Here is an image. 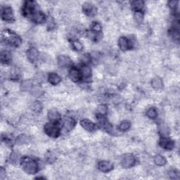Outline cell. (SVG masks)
<instances>
[{
  "label": "cell",
  "instance_id": "6da1fadb",
  "mask_svg": "<svg viewBox=\"0 0 180 180\" xmlns=\"http://www.w3.org/2000/svg\"><path fill=\"white\" fill-rule=\"evenodd\" d=\"M22 167L27 174H35L38 170V165L35 160L29 158H25L22 160Z\"/></svg>",
  "mask_w": 180,
  "mask_h": 180
},
{
  "label": "cell",
  "instance_id": "7a4b0ae2",
  "mask_svg": "<svg viewBox=\"0 0 180 180\" xmlns=\"http://www.w3.org/2000/svg\"><path fill=\"white\" fill-rule=\"evenodd\" d=\"M2 37H3L5 40H6L8 43L13 45L18 46L21 44V39L16 34L12 33L10 30H5L2 32Z\"/></svg>",
  "mask_w": 180,
  "mask_h": 180
},
{
  "label": "cell",
  "instance_id": "3957f363",
  "mask_svg": "<svg viewBox=\"0 0 180 180\" xmlns=\"http://www.w3.org/2000/svg\"><path fill=\"white\" fill-rule=\"evenodd\" d=\"M135 160L134 156L130 153H127L125 155L122 156L121 158V165L122 168L128 169L132 168V167L135 164Z\"/></svg>",
  "mask_w": 180,
  "mask_h": 180
},
{
  "label": "cell",
  "instance_id": "277c9868",
  "mask_svg": "<svg viewBox=\"0 0 180 180\" xmlns=\"http://www.w3.org/2000/svg\"><path fill=\"white\" fill-rule=\"evenodd\" d=\"M44 132L48 136L51 137H57L60 134L58 128L54 124H46L44 127Z\"/></svg>",
  "mask_w": 180,
  "mask_h": 180
},
{
  "label": "cell",
  "instance_id": "5b68a950",
  "mask_svg": "<svg viewBox=\"0 0 180 180\" xmlns=\"http://www.w3.org/2000/svg\"><path fill=\"white\" fill-rule=\"evenodd\" d=\"M2 17L6 22H11L14 20V14L10 7H4L2 11Z\"/></svg>",
  "mask_w": 180,
  "mask_h": 180
},
{
  "label": "cell",
  "instance_id": "8992f818",
  "mask_svg": "<svg viewBox=\"0 0 180 180\" xmlns=\"http://www.w3.org/2000/svg\"><path fill=\"white\" fill-rule=\"evenodd\" d=\"M99 169L103 172H109L113 168V165L111 162L103 160L99 163Z\"/></svg>",
  "mask_w": 180,
  "mask_h": 180
},
{
  "label": "cell",
  "instance_id": "52a82bcc",
  "mask_svg": "<svg viewBox=\"0 0 180 180\" xmlns=\"http://www.w3.org/2000/svg\"><path fill=\"white\" fill-rule=\"evenodd\" d=\"M159 144L160 147L163 148V149H166L168 150L172 149L175 147L174 141L171 140V139H169L168 138H167V137H163V138L160 139Z\"/></svg>",
  "mask_w": 180,
  "mask_h": 180
},
{
  "label": "cell",
  "instance_id": "ba28073f",
  "mask_svg": "<svg viewBox=\"0 0 180 180\" xmlns=\"http://www.w3.org/2000/svg\"><path fill=\"white\" fill-rule=\"evenodd\" d=\"M36 6H37V4L35 2H33V1H28V2H26L25 4V6H24V13L25 14L27 15H30L31 14L33 15L35 11V8H36Z\"/></svg>",
  "mask_w": 180,
  "mask_h": 180
},
{
  "label": "cell",
  "instance_id": "9c48e42d",
  "mask_svg": "<svg viewBox=\"0 0 180 180\" xmlns=\"http://www.w3.org/2000/svg\"><path fill=\"white\" fill-rule=\"evenodd\" d=\"M57 62L59 66L61 67H66L71 64V60L68 56H65V55H60L57 58Z\"/></svg>",
  "mask_w": 180,
  "mask_h": 180
},
{
  "label": "cell",
  "instance_id": "30bf717a",
  "mask_svg": "<svg viewBox=\"0 0 180 180\" xmlns=\"http://www.w3.org/2000/svg\"><path fill=\"white\" fill-rule=\"evenodd\" d=\"M80 125L84 130L88 131V132H92L95 130L94 123L88 119H83L80 121Z\"/></svg>",
  "mask_w": 180,
  "mask_h": 180
},
{
  "label": "cell",
  "instance_id": "8fae6325",
  "mask_svg": "<svg viewBox=\"0 0 180 180\" xmlns=\"http://www.w3.org/2000/svg\"><path fill=\"white\" fill-rule=\"evenodd\" d=\"M68 75L70 79L73 82H78L80 80V78H81V73H80V72L78 71L77 68H73L71 69V71H69Z\"/></svg>",
  "mask_w": 180,
  "mask_h": 180
},
{
  "label": "cell",
  "instance_id": "7c38bea8",
  "mask_svg": "<svg viewBox=\"0 0 180 180\" xmlns=\"http://www.w3.org/2000/svg\"><path fill=\"white\" fill-rule=\"evenodd\" d=\"M39 57V52L35 48H30L27 52V58L32 63L35 62Z\"/></svg>",
  "mask_w": 180,
  "mask_h": 180
},
{
  "label": "cell",
  "instance_id": "4fadbf2b",
  "mask_svg": "<svg viewBox=\"0 0 180 180\" xmlns=\"http://www.w3.org/2000/svg\"><path fill=\"white\" fill-rule=\"evenodd\" d=\"M48 118L53 122H57L60 120L61 115L56 109H52L48 113Z\"/></svg>",
  "mask_w": 180,
  "mask_h": 180
},
{
  "label": "cell",
  "instance_id": "5bb4252c",
  "mask_svg": "<svg viewBox=\"0 0 180 180\" xmlns=\"http://www.w3.org/2000/svg\"><path fill=\"white\" fill-rule=\"evenodd\" d=\"M151 86L154 90H160L163 87V82L160 77H156L151 80Z\"/></svg>",
  "mask_w": 180,
  "mask_h": 180
},
{
  "label": "cell",
  "instance_id": "9a60e30c",
  "mask_svg": "<svg viewBox=\"0 0 180 180\" xmlns=\"http://www.w3.org/2000/svg\"><path fill=\"white\" fill-rule=\"evenodd\" d=\"M75 126V120L71 118H65L63 121V129L66 131H71Z\"/></svg>",
  "mask_w": 180,
  "mask_h": 180
},
{
  "label": "cell",
  "instance_id": "2e32d148",
  "mask_svg": "<svg viewBox=\"0 0 180 180\" xmlns=\"http://www.w3.org/2000/svg\"><path fill=\"white\" fill-rule=\"evenodd\" d=\"M118 45H119V47L121 50L127 51L130 49V42H129L128 38L121 37L118 41Z\"/></svg>",
  "mask_w": 180,
  "mask_h": 180
},
{
  "label": "cell",
  "instance_id": "e0dca14e",
  "mask_svg": "<svg viewBox=\"0 0 180 180\" xmlns=\"http://www.w3.org/2000/svg\"><path fill=\"white\" fill-rule=\"evenodd\" d=\"M33 20L37 23H42L45 21V15L41 11H35L33 14Z\"/></svg>",
  "mask_w": 180,
  "mask_h": 180
},
{
  "label": "cell",
  "instance_id": "ac0fdd59",
  "mask_svg": "<svg viewBox=\"0 0 180 180\" xmlns=\"http://www.w3.org/2000/svg\"><path fill=\"white\" fill-rule=\"evenodd\" d=\"M48 80L50 84H53V85H56V84H58L61 82V77L58 74L52 73L49 74V75Z\"/></svg>",
  "mask_w": 180,
  "mask_h": 180
},
{
  "label": "cell",
  "instance_id": "d6986e66",
  "mask_svg": "<svg viewBox=\"0 0 180 180\" xmlns=\"http://www.w3.org/2000/svg\"><path fill=\"white\" fill-rule=\"evenodd\" d=\"M82 9H83V11L87 15H89V16H91V15L94 14V6L90 3H84L82 6Z\"/></svg>",
  "mask_w": 180,
  "mask_h": 180
},
{
  "label": "cell",
  "instance_id": "ffe728a7",
  "mask_svg": "<svg viewBox=\"0 0 180 180\" xmlns=\"http://www.w3.org/2000/svg\"><path fill=\"white\" fill-rule=\"evenodd\" d=\"M32 88H33V84H32V82L30 80H25L21 84V89L23 92L30 91Z\"/></svg>",
  "mask_w": 180,
  "mask_h": 180
},
{
  "label": "cell",
  "instance_id": "44dd1931",
  "mask_svg": "<svg viewBox=\"0 0 180 180\" xmlns=\"http://www.w3.org/2000/svg\"><path fill=\"white\" fill-rule=\"evenodd\" d=\"M31 92L34 96L39 97L42 96V94H43V90H42V89L39 86L35 85L33 87V88L31 90Z\"/></svg>",
  "mask_w": 180,
  "mask_h": 180
},
{
  "label": "cell",
  "instance_id": "7402d4cb",
  "mask_svg": "<svg viewBox=\"0 0 180 180\" xmlns=\"http://www.w3.org/2000/svg\"><path fill=\"white\" fill-rule=\"evenodd\" d=\"M144 3L141 0H138V1H134L132 3V7L136 10V11H140V10L144 7Z\"/></svg>",
  "mask_w": 180,
  "mask_h": 180
},
{
  "label": "cell",
  "instance_id": "603a6c76",
  "mask_svg": "<svg viewBox=\"0 0 180 180\" xmlns=\"http://www.w3.org/2000/svg\"><path fill=\"white\" fill-rule=\"evenodd\" d=\"M16 142L19 144H25L29 142V137L26 134H20L17 137Z\"/></svg>",
  "mask_w": 180,
  "mask_h": 180
},
{
  "label": "cell",
  "instance_id": "cb8c5ba5",
  "mask_svg": "<svg viewBox=\"0 0 180 180\" xmlns=\"http://www.w3.org/2000/svg\"><path fill=\"white\" fill-rule=\"evenodd\" d=\"M154 163L159 166H163L166 163V160L163 156L158 155L154 158Z\"/></svg>",
  "mask_w": 180,
  "mask_h": 180
},
{
  "label": "cell",
  "instance_id": "d4e9b609",
  "mask_svg": "<svg viewBox=\"0 0 180 180\" xmlns=\"http://www.w3.org/2000/svg\"><path fill=\"white\" fill-rule=\"evenodd\" d=\"M159 132L164 137H166L169 134V128L165 123H161L159 126Z\"/></svg>",
  "mask_w": 180,
  "mask_h": 180
},
{
  "label": "cell",
  "instance_id": "484cf974",
  "mask_svg": "<svg viewBox=\"0 0 180 180\" xmlns=\"http://www.w3.org/2000/svg\"><path fill=\"white\" fill-rule=\"evenodd\" d=\"M81 75L83 76L84 77L88 78L92 75V70L90 67L88 66H83L82 67L81 69Z\"/></svg>",
  "mask_w": 180,
  "mask_h": 180
},
{
  "label": "cell",
  "instance_id": "4316f807",
  "mask_svg": "<svg viewBox=\"0 0 180 180\" xmlns=\"http://www.w3.org/2000/svg\"><path fill=\"white\" fill-rule=\"evenodd\" d=\"M131 127V122L129 120H124L120 123L119 126V130L122 132L128 130Z\"/></svg>",
  "mask_w": 180,
  "mask_h": 180
},
{
  "label": "cell",
  "instance_id": "83f0119b",
  "mask_svg": "<svg viewBox=\"0 0 180 180\" xmlns=\"http://www.w3.org/2000/svg\"><path fill=\"white\" fill-rule=\"evenodd\" d=\"M147 115L148 117L151 119H156L157 118V111L156 110L154 109V108H150L149 109H148V111L147 112Z\"/></svg>",
  "mask_w": 180,
  "mask_h": 180
},
{
  "label": "cell",
  "instance_id": "f1b7e54d",
  "mask_svg": "<svg viewBox=\"0 0 180 180\" xmlns=\"http://www.w3.org/2000/svg\"><path fill=\"white\" fill-rule=\"evenodd\" d=\"M134 17L135 22H136L137 23H138V24H140V23H141L143 22L144 15L141 11H136V12H135L134 15Z\"/></svg>",
  "mask_w": 180,
  "mask_h": 180
},
{
  "label": "cell",
  "instance_id": "f546056e",
  "mask_svg": "<svg viewBox=\"0 0 180 180\" xmlns=\"http://www.w3.org/2000/svg\"><path fill=\"white\" fill-rule=\"evenodd\" d=\"M97 112L99 115L101 116L105 115L107 113V106L106 105H100L98 107V109H97Z\"/></svg>",
  "mask_w": 180,
  "mask_h": 180
},
{
  "label": "cell",
  "instance_id": "4dcf8cb0",
  "mask_svg": "<svg viewBox=\"0 0 180 180\" xmlns=\"http://www.w3.org/2000/svg\"><path fill=\"white\" fill-rule=\"evenodd\" d=\"M32 109H33V111H35V113H39L42 109V103L39 102L34 103L33 106H32Z\"/></svg>",
  "mask_w": 180,
  "mask_h": 180
},
{
  "label": "cell",
  "instance_id": "1f68e13d",
  "mask_svg": "<svg viewBox=\"0 0 180 180\" xmlns=\"http://www.w3.org/2000/svg\"><path fill=\"white\" fill-rule=\"evenodd\" d=\"M11 58V55L8 52H4L2 53L1 55V60L3 63H6L8 62V61L10 60Z\"/></svg>",
  "mask_w": 180,
  "mask_h": 180
},
{
  "label": "cell",
  "instance_id": "d6a6232c",
  "mask_svg": "<svg viewBox=\"0 0 180 180\" xmlns=\"http://www.w3.org/2000/svg\"><path fill=\"white\" fill-rule=\"evenodd\" d=\"M73 46L74 49L76 51H79V52L80 51L82 50V49H83V45H82V44L80 42L77 41V40H75V41H73Z\"/></svg>",
  "mask_w": 180,
  "mask_h": 180
},
{
  "label": "cell",
  "instance_id": "836d02e7",
  "mask_svg": "<svg viewBox=\"0 0 180 180\" xmlns=\"http://www.w3.org/2000/svg\"><path fill=\"white\" fill-rule=\"evenodd\" d=\"M20 160V158H19V156L16 153H13L11 156V161L13 163L17 164Z\"/></svg>",
  "mask_w": 180,
  "mask_h": 180
},
{
  "label": "cell",
  "instance_id": "e575fe53",
  "mask_svg": "<svg viewBox=\"0 0 180 180\" xmlns=\"http://www.w3.org/2000/svg\"><path fill=\"white\" fill-rule=\"evenodd\" d=\"M101 27L99 23H94V24H93L92 30H93V31L95 32V33H96V32H99L101 30Z\"/></svg>",
  "mask_w": 180,
  "mask_h": 180
},
{
  "label": "cell",
  "instance_id": "d590c367",
  "mask_svg": "<svg viewBox=\"0 0 180 180\" xmlns=\"http://www.w3.org/2000/svg\"><path fill=\"white\" fill-rule=\"evenodd\" d=\"M177 4H178V2L177 1H170L168 3L169 6H170L171 8H172V9H175V8L177 7Z\"/></svg>",
  "mask_w": 180,
  "mask_h": 180
},
{
  "label": "cell",
  "instance_id": "8d00e7d4",
  "mask_svg": "<svg viewBox=\"0 0 180 180\" xmlns=\"http://www.w3.org/2000/svg\"><path fill=\"white\" fill-rule=\"evenodd\" d=\"M82 61H83L84 63H89L90 61V56H89V55H87V54L84 55V56L82 57Z\"/></svg>",
  "mask_w": 180,
  "mask_h": 180
},
{
  "label": "cell",
  "instance_id": "74e56055",
  "mask_svg": "<svg viewBox=\"0 0 180 180\" xmlns=\"http://www.w3.org/2000/svg\"><path fill=\"white\" fill-rule=\"evenodd\" d=\"M6 177V170L4 168L0 169V179H4V177Z\"/></svg>",
  "mask_w": 180,
  "mask_h": 180
}]
</instances>
